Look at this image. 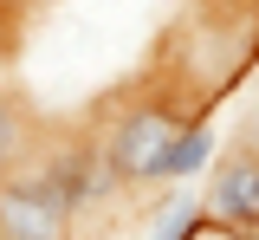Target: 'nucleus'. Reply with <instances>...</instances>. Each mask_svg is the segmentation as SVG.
I'll list each match as a JSON object with an SVG mask.
<instances>
[{
	"label": "nucleus",
	"mask_w": 259,
	"mask_h": 240,
	"mask_svg": "<svg viewBox=\"0 0 259 240\" xmlns=\"http://www.w3.org/2000/svg\"><path fill=\"white\" fill-rule=\"evenodd\" d=\"M188 124V110L168 98V91H149V98H130L110 124H104V137H97V149H104V163L123 175V188H143V175H149V163L162 156V143L175 137Z\"/></svg>",
	"instance_id": "nucleus-1"
},
{
	"label": "nucleus",
	"mask_w": 259,
	"mask_h": 240,
	"mask_svg": "<svg viewBox=\"0 0 259 240\" xmlns=\"http://www.w3.org/2000/svg\"><path fill=\"white\" fill-rule=\"evenodd\" d=\"M71 214L46 163H20L0 182V240H65Z\"/></svg>",
	"instance_id": "nucleus-2"
},
{
	"label": "nucleus",
	"mask_w": 259,
	"mask_h": 240,
	"mask_svg": "<svg viewBox=\"0 0 259 240\" xmlns=\"http://www.w3.org/2000/svg\"><path fill=\"white\" fill-rule=\"evenodd\" d=\"M46 169H52V182H59V195H65V214H71V221H78V214H91V208H110L117 195H123V175H117L110 163H104L97 137L52 149V156H46Z\"/></svg>",
	"instance_id": "nucleus-3"
},
{
	"label": "nucleus",
	"mask_w": 259,
	"mask_h": 240,
	"mask_svg": "<svg viewBox=\"0 0 259 240\" xmlns=\"http://www.w3.org/2000/svg\"><path fill=\"white\" fill-rule=\"evenodd\" d=\"M201 214H207L227 240H240V234H253V227H259V163H253V156L233 149L221 169L207 175V188H201Z\"/></svg>",
	"instance_id": "nucleus-4"
},
{
	"label": "nucleus",
	"mask_w": 259,
	"mask_h": 240,
	"mask_svg": "<svg viewBox=\"0 0 259 240\" xmlns=\"http://www.w3.org/2000/svg\"><path fill=\"white\" fill-rule=\"evenodd\" d=\"M214 163V124H201V117H188L175 137L162 143V156L149 163V175H143V188H188V175H201Z\"/></svg>",
	"instance_id": "nucleus-5"
},
{
	"label": "nucleus",
	"mask_w": 259,
	"mask_h": 240,
	"mask_svg": "<svg viewBox=\"0 0 259 240\" xmlns=\"http://www.w3.org/2000/svg\"><path fill=\"white\" fill-rule=\"evenodd\" d=\"M20 149H26V110L0 91V182L20 169Z\"/></svg>",
	"instance_id": "nucleus-6"
},
{
	"label": "nucleus",
	"mask_w": 259,
	"mask_h": 240,
	"mask_svg": "<svg viewBox=\"0 0 259 240\" xmlns=\"http://www.w3.org/2000/svg\"><path fill=\"white\" fill-rule=\"evenodd\" d=\"M240 156H253V163H259V110L246 117V130H240Z\"/></svg>",
	"instance_id": "nucleus-7"
},
{
	"label": "nucleus",
	"mask_w": 259,
	"mask_h": 240,
	"mask_svg": "<svg viewBox=\"0 0 259 240\" xmlns=\"http://www.w3.org/2000/svg\"><path fill=\"white\" fill-rule=\"evenodd\" d=\"M240 240H259V227H253V234H240Z\"/></svg>",
	"instance_id": "nucleus-8"
},
{
	"label": "nucleus",
	"mask_w": 259,
	"mask_h": 240,
	"mask_svg": "<svg viewBox=\"0 0 259 240\" xmlns=\"http://www.w3.org/2000/svg\"><path fill=\"white\" fill-rule=\"evenodd\" d=\"M143 240H149V234H143Z\"/></svg>",
	"instance_id": "nucleus-9"
}]
</instances>
